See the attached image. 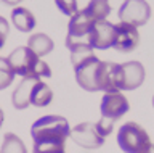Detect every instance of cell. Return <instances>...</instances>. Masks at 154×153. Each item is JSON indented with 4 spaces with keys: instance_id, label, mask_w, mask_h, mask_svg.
Masks as SVG:
<instances>
[{
    "instance_id": "cell-1",
    "label": "cell",
    "mask_w": 154,
    "mask_h": 153,
    "mask_svg": "<svg viewBox=\"0 0 154 153\" xmlns=\"http://www.w3.org/2000/svg\"><path fill=\"white\" fill-rule=\"evenodd\" d=\"M31 135L35 153H63L66 150V139L71 135V127L66 118L47 114L32 124Z\"/></svg>"
},
{
    "instance_id": "cell-2",
    "label": "cell",
    "mask_w": 154,
    "mask_h": 153,
    "mask_svg": "<svg viewBox=\"0 0 154 153\" xmlns=\"http://www.w3.org/2000/svg\"><path fill=\"white\" fill-rule=\"evenodd\" d=\"M114 65L109 61H101L95 55L88 56L82 63L74 66L75 81L87 92H114Z\"/></svg>"
},
{
    "instance_id": "cell-3",
    "label": "cell",
    "mask_w": 154,
    "mask_h": 153,
    "mask_svg": "<svg viewBox=\"0 0 154 153\" xmlns=\"http://www.w3.org/2000/svg\"><path fill=\"white\" fill-rule=\"evenodd\" d=\"M8 63L14 74H19L23 78L42 79L51 76L50 66L45 61H42L40 56L29 47H18L16 50H13L8 56Z\"/></svg>"
},
{
    "instance_id": "cell-4",
    "label": "cell",
    "mask_w": 154,
    "mask_h": 153,
    "mask_svg": "<svg viewBox=\"0 0 154 153\" xmlns=\"http://www.w3.org/2000/svg\"><path fill=\"white\" fill-rule=\"evenodd\" d=\"M117 143L127 153L154 151V145L148 132L137 123H125L117 132Z\"/></svg>"
},
{
    "instance_id": "cell-5",
    "label": "cell",
    "mask_w": 154,
    "mask_h": 153,
    "mask_svg": "<svg viewBox=\"0 0 154 153\" xmlns=\"http://www.w3.org/2000/svg\"><path fill=\"white\" fill-rule=\"evenodd\" d=\"M144 66L140 61L114 65V85L117 90H135L144 82Z\"/></svg>"
},
{
    "instance_id": "cell-6",
    "label": "cell",
    "mask_w": 154,
    "mask_h": 153,
    "mask_svg": "<svg viewBox=\"0 0 154 153\" xmlns=\"http://www.w3.org/2000/svg\"><path fill=\"white\" fill-rule=\"evenodd\" d=\"M119 20L133 26H144L151 18V7L146 0H125L119 8Z\"/></svg>"
},
{
    "instance_id": "cell-7",
    "label": "cell",
    "mask_w": 154,
    "mask_h": 153,
    "mask_svg": "<svg viewBox=\"0 0 154 153\" xmlns=\"http://www.w3.org/2000/svg\"><path fill=\"white\" fill-rule=\"evenodd\" d=\"M71 137L77 145H80L82 148H87V150H95V148H100L104 143V139L101 134L98 132L95 123H80L77 124L75 127L71 129Z\"/></svg>"
},
{
    "instance_id": "cell-8",
    "label": "cell",
    "mask_w": 154,
    "mask_h": 153,
    "mask_svg": "<svg viewBox=\"0 0 154 153\" xmlns=\"http://www.w3.org/2000/svg\"><path fill=\"white\" fill-rule=\"evenodd\" d=\"M116 39V26L109 21H96L93 23L90 32L87 34V42L96 50H108L114 45Z\"/></svg>"
},
{
    "instance_id": "cell-9",
    "label": "cell",
    "mask_w": 154,
    "mask_h": 153,
    "mask_svg": "<svg viewBox=\"0 0 154 153\" xmlns=\"http://www.w3.org/2000/svg\"><path fill=\"white\" fill-rule=\"evenodd\" d=\"M100 110L103 118H108L111 121H117L130 110V105L124 94H120L119 90H114V92H106L103 95Z\"/></svg>"
},
{
    "instance_id": "cell-10",
    "label": "cell",
    "mask_w": 154,
    "mask_h": 153,
    "mask_svg": "<svg viewBox=\"0 0 154 153\" xmlns=\"http://www.w3.org/2000/svg\"><path fill=\"white\" fill-rule=\"evenodd\" d=\"M114 26H116V39H114L112 49H116L120 53H127V52L135 50V47L140 42V34L137 26L122 21Z\"/></svg>"
},
{
    "instance_id": "cell-11",
    "label": "cell",
    "mask_w": 154,
    "mask_h": 153,
    "mask_svg": "<svg viewBox=\"0 0 154 153\" xmlns=\"http://www.w3.org/2000/svg\"><path fill=\"white\" fill-rule=\"evenodd\" d=\"M91 26H93V21L85 13V10H77L69 20L66 39H82V37H87Z\"/></svg>"
},
{
    "instance_id": "cell-12",
    "label": "cell",
    "mask_w": 154,
    "mask_h": 153,
    "mask_svg": "<svg viewBox=\"0 0 154 153\" xmlns=\"http://www.w3.org/2000/svg\"><path fill=\"white\" fill-rule=\"evenodd\" d=\"M66 47L71 50L72 66L79 65L84 60L88 58V56L95 55L93 47H91L87 40H82V39H66Z\"/></svg>"
},
{
    "instance_id": "cell-13",
    "label": "cell",
    "mask_w": 154,
    "mask_h": 153,
    "mask_svg": "<svg viewBox=\"0 0 154 153\" xmlns=\"http://www.w3.org/2000/svg\"><path fill=\"white\" fill-rule=\"evenodd\" d=\"M35 81L37 79H32V78H23V81L18 84L16 90L11 95L13 107L16 110H24L31 105V89Z\"/></svg>"
},
{
    "instance_id": "cell-14",
    "label": "cell",
    "mask_w": 154,
    "mask_h": 153,
    "mask_svg": "<svg viewBox=\"0 0 154 153\" xmlns=\"http://www.w3.org/2000/svg\"><path fill=\"white\" fill-rule=\"evenodd\" d=\"M11 23L18 31L21 32H31L35 27V16L31 10L24 7H16L11 11Z\"/></svg>"
},
{
    "instance_id": "cell-15",
    "label": "cell",
    "mask_w": 154,
    "mask_h": 153,
    "mask_svg": "<svg viewBox=\"0 0 154 153\" xmlns=\"http://www.w3.org/2000/svg\"><path fill=\"white\" fill-rule=\"evenodd\" d=\"M51 100H53V90L45 82L37 79L32 84V89H31V105H34L37 108H42V107L50 105Z\"/></svg>"
},
{
    "instance_id": "cell-16",
    "label": "cell",
    "mask_w": 154,
    "mask_h": 153,
    "mask_svg": "<svg viewBox=\"0 0 154 153\" xmlns=\"http://www.w3.org/2000/svg\"><path fill=\"white\" fill-rule=\"evenodd\" d=\"M27 47H29V49H31L32 52H35V53L42 58V56L48 55V53H50V52L53 50L55 44H53V40H51L47 34H43V32H38V34H32L31 37H29Z\"/></svg>"
},
{
    "instance_id": "cell-17",
    "label": "cell",
    "mask_w": 154,
    "mask_h": 153,
    "mask_svg": "<svg viewBox=\"0 0 154 153\" xmlns=\"http://www.w3.org/2000/svg\"><path fill=\"white\" fill-rule=\"evenodd\" d=\"M85 13L91 18V21H103L109 16L111 13V5L108 0H90V3L85 8Z\"/></svg>"
},
{
    "instance_id": "cell-18",
    "label": "cell",
    "mask_w": 154,
    "mask_h": 153,
    "mask_svg": "<svg viewBox=\"0 0 154 153\" xmlns=\"http://www.w3.org/2000/svg\"><path fill=\"white\" fill-rule=\"evenodd\" d=\"M2 151L7 153V151H19V153H24L26 151V145L21 142V139L18 135H14V134L8 132L5 134L3 137V145H2Z\"/></svg>"
},
{
    "instance_id": "cell-19",
    "label": "cell",
    "mask_w": 154,
    "mask_h": 153,
    "mask_svg": "<svg viewBox=\"0 0 154 153\" xmlns=\"http://www.w3.org/2000/svg\"><path fill=\"white\" fill-rule=\"evenodd\" d=\"M13 78H14V71L10 66L8 58H2L0 56V90L7 89L13 82Z\"/></svg>"
},
{
    "instance_id": "cell-20",
    "label": "cell",
    "mask_w": 154,
    "mask_h": 153,
    "mask_svg": "<svg viewBox=\"0 0 154 153\" xmlns=\"http://www.w3.org/2000/svg\"><path fill=\"white\" fill-rule=\"evenodd\" d=\"M56 7L67 16H72L77 11V2L75 0H55Z\"/></svg>"
},
{
    "instance_id": "cell-21",
    "label": "cell",
    "mask_w": 154,
    "mask_h": 153,
    "mask_svg": "<svg viewBox=\"0 0 154 153\" xmlns=\"http://www.w3.org/2000/svg\"><path fill=\"white\" fill-rule=\"evenodd\" d=\"M96 129H98V132L101 134L103 137H108L111 132H112V127H114V121H111V119L108 118H103L101 116V119L98 123H95Z\"/></svg>"
},
{
    "instance_id": "cell-22",
    "label": "cell",
    "mask_w": 154,
    "mask_h": 153,
    "mask_svg": "<svg viewBox=\"0 0 154 153\" xmlns=\"http://www.w3.org/2000/svg\"><path fill=\"white\" fill-rule=\"evenodd\" d=\"M8 31H10L8 21L5 20L3 16H0V49L5 45V40H7V37H8Z\"/></svg>"
},
{
    "instance_id": "cell-23",
    "label": "cell",
    "mask_w": 154,
    "mask_h": 153,
    "mask_svg": "<svg viewBox=\"0 0 154 153\" xmlns=\"http://www.w3.org/2000/svg\"><path fill=\"white\" fill-rule=\"evenodd\" d=\"M0 2H3L5 5L13 7V5H18V3H19V2H23V0H0Z\"/></svg>"
},
{
    "instance_id": "cell-24",
    "label": "cell",
    "mask_w": 154,
    "mask_h": 153,
    "mask_svg": "<svg viewBox=\"0 0 154 153\" xmlns=\"http://www.w3.org/2000/svg\"><path fill=\"white\" fill-rule=\"evenodd\" d=\"M2 124H3V111H2V108H0V127H2Z\"/></svg>"
},
{
    "instance_id": "cell-25",
    "label": "cell",
    "mask_w": 154,
    "mask_h": 153,
    "mask_svg": "<svg viewBox=\"0 0 154 153\" xmlns=\"http://www.w3.org/2000/svg\"><path fill=\"white\" fill-rule=\"evenodd\" d=\"M152 107H154V95H152Z\"/></svg>"
}]
</instances>
